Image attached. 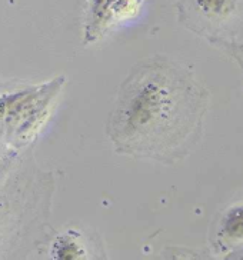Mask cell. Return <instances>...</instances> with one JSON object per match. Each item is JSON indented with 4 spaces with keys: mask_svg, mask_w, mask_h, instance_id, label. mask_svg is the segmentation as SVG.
<instances>
[{
    "mask_svg": "<svg viewBox=\"0 0 243 260\" xmlns=\"http://www.w3.org/2000/svg\"><path fill=\"white\" fill-rule=\"evenodd\" d=\"M203 94L188 70L165 57L136 63L119 87L106 133L117 153L175 161L192 145Z\"/></svg>",
    "mask_w": 243,
    "mask_h": 260,
    "instance_id": "obj_1",
    "label": "cell"
},
{
    "mask_svg": "<svg viewBox=\"0 0 243 260\" xmlns=\"http://www.w3.org/2000/svg\"><path fill=\"white\" fill-rule=\"evenodd\" d=\"M65 83L57 77L50 83L33 86L20 92L0 96V135L26 142L45 120L49 107Z\"/></svg>",
    "mask_w": 243,
    "mask_h": 260,
    "instance_id": "obj_2",
    "label": "cell"
},
{
    "mask_svg": "<svg viewBox=\"0 0 243 260\" xmlns=\"http://www.w3.org/2000/svg\"><path fill=\"white\" fill-rule=\"evenodd\" d=\"M186 19L206 23H222L237 13L239 0H177Z\"/></svg>",
    "mask_w": 243,
    "mask_h": 260,
    "instance_id": "obj_3",
    "label": "cell"
},
{
    "mask_svg": "<svg viewBox=\"0 0 243 260\" xmlns=\"http://www.w3.org/2000/svg\"><path fill=\"white\" fill-rule=\"evenodd\" d=\"M114 22L110 0H89L87 16L84 22V43L99 40Z\"/></svg>",
    "mask_w": 243,
    "mask_h": 260,
    "instance_id": "obj_4",
    "label": "cell"
},
{
    "mask_svg": "<svg viewBox=\"0 0 243 260\" xmlns=\"http://www.w3.org/2000/svg\"><path fill=\"white\" fill-rule=\"evenodd\" d=\"M219 237L228 245L243 243V203L229 209L225 214L219 229Z\"/></svg>",
    "mask_w": 243,
    "mask_h": 260,
    "instance_id": "obj_5",
    "label": "cell"
},
{
    "mask_svg": "<svg viewBox=\"0 0 243 260\" xmlns=\"http://www.w3.org/2000/svg\"><path fill=\"white\" fill-rule=\"evenodd\" d=\"M84 247L80 245L75 235H63L57 237L52 249V256L54 259H82L84 257Z\"/></svg>",
    "mask_w": 243,
    "mask_h": 260,
    "instance_id": "obj_6",
    "label": "cell"
},
{
    "mask_svg": "<svg viewBox=\"0 0 243 260\" xmlns=\"http://www.w3.org/2000/svg\"><path fill=\"white\" fill-rule=\"evenodd\" d=\"M110 2H112L114 20L129 19L132 16H136L142 6V0H110Z\"/></svg>",
    "mask_w": 243,
    "mask_h": 260,
    "instance_id": "obj_7",
    "label": "cell"
},
{
    "mask_svg": "<svg viewBox=\"0 0 243 260\" xmlns=\"http://www.w3.org/2000/svg\"><path fill=\"white\" fill-rule=\"evenodd\" d=\"M5 152H6L5 147L0 145V161H3V159H5Z\"/></svg>",
    "mask_w": 243,
    "mask_h": 260,
    "instance_id": "obj_8",
    "label": "cell"
}]
</instances>
